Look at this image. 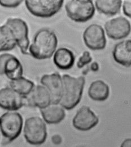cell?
<instances>
[{
	"mask_svg": "<svg viewBox=\"0 0 131 147\" xmlns=\"http://www.w3.org/2000/svg\"><path fill=\"white\" fill-rule=\"evenodd\" d=\"M58 45L56 34L48 28L38 31L29 47V54L34 58L43 60L50 58L54 54Z\"/></svg>",
	"mask_w": 131,
	"mask_h": 147,
	"instance_id": "6da1fadb",
	"label": "cell"
},
{
	"mask_svg": "<svg viewBox=\"0 0 131 147\" xmlns=\"http://www.w3.org/2000/svg\"><path fill=\"white\" fill-rule=\"evenodd\" d=\"M62 79L63 91L59 104L65 109L71 110L81 99L85 79L83 76L75 78L68 74L63 75Z\"/></svg>",
	"mask_w": 131,
	"mask_h": 147,
	"instance_id": "7a4b0ae2",
	"label": "cell"
},
{
	"mask_svg": "<svg viewBox=\"0 0 131 147\" xmlns=\"http://www.w3.org/2000/svg\"><path fill=\"white\" fill-rule=\"evenodd\" d=\"M67 17L76 22H85L92 18L95 7L91 0H71L65 5Z\"/></svg>",
	"mask_w": 131,
	"mask_h": 147,
	"instance_id": "3957f363",
	"label": "cell"
},
{
	"mask_svg": "<svg viewBox=\"0 0 131 147\" xmlns=\"http://www.w3.org/2000/svg\"><path fill=\"white\" fill-rule=\"evenodd\" d=\"M24 136L30 144L38 146L44 143L47 138V129L45 122L36 116L27 118L24 127Z\"/></svg>",
	"mask_w": 131,
	"mask_h": 147,
	"instance_id": "277c9868",
	"label": "cell"
},
{
	"mask_svg": "<svg viewBox=\"0 0 131 147\" xmlns=\"http://www.w3.org/2000/svg\"><path fill=\"white\" fill-rule=\"evenodd\" d=\"M23 123V118L19 113L6 112L0 118L1 132L9 142H13L20 135Z\"/></svg>",
	"mask_w": 131,
	"mask_h": 147,
	"instance_id": "5b68a950",
	"label": "cell"
},
{
	"mask_svg": "<svg viewBox=\"0 0 131 147\" xmlns=\"http://www.w3.org/2000/svg\"><path fill=\"white\" fill-rule=\"evenodd\" d=\"M62 0H27L25 4L27 10L33 16L39 18H50L62 8Z\"/></svg>",
	"mask_w": 131,
	"mask_h": 147,
	"instance_id": "8992f818",
	"label": "cell"
},
{
	"mask_svg": "<svg viewBox=\"0 0 131 147\" xmlns=\"http://www.w3.org/2000/svg\"><path fill=\"white\" fill-rule=\"evenodd\" d=\"M5 24L11 29L21 53L29 54V30L26 22L20 18H9Z\"/></svg>",
	"mask_w": 131,
	"mask_h": 147,
	"instance_id": "52a82bcc",
	"label": "cell"
},
{
	"mask_svg": "<svg viewBox=\"0 0 131 147\" xmlns=\"http://www.w3.org/2000/svg\"><path fill=\"white\" fill-rule=\"evenodd\" d=\"M83 40L85 45L92 51L103 50L106 46V38L102 27L97 24H92L84 31Z\"/></svg>",
	"mask_w": 131,
	"mask_h": 147,
	"instance_id": "ba28073f",
	"label": "cell"
},
{
	"mask_svg": "<svg viewBox=\"0 0 131 147\" xmlns=\"http://www.w3.org/2000/svg\"><path fill=\"white\" fill-rule=\"evenodd\" d=\"M106 35L112 40H117L128 36L131 31L130 21L123 17H119L107 21L105 24Z\"/></svg>",
	"mask_w": 131,
	"mask_h": 147,
	"instance_id": "9c48e42d",
	"label": "cell"
},
{
	"mask_svg": "<svg viewBox=\"0 0 131 147\" xmlns=\"http://www.w3.org/2000/svg\"><path fill=\"white\" fill-rule=\"evenodd\" d=\"M23 69L19 59L15 55L3 53L0 57V74L5 75L11 80L22 77Z\"/></svg>",
	"mask_w": 131,
	"mask_h": 147,
	"instance_id": "30bf717a",
	"label": "cell"
},
{
	"mask_svg": "<svg viewBox=\"0 0 131 147\" xmlns=\"http://www.w3.org/2000/svg\"><path fill=\"white\" fill-rule=\"evenodd\" d=\"M26 107H36L40 109L46 108L52 104L50 93L44 86L37 85L28 95L23 96Z\"/></svg>",
	"mask_w": 131,
	"mask_h": 147,
	"instance_id": "8fae6325",
	"label": "cell"
},
{
	"mask_svg": "<svg viewBox=\"0 0 131 147\" xmlns=\"http://www.w3.org/2000/svg\"><path fill=\"white\" fill-rule=\"evenodd\" d=\"M41 83L50 94L52 104H59L63 91L62 77L58 73L45 74L41 78Z\"/></svg>",
	"mask_w": 131,
	"mask_h": 147,
	"instance_id": "7c38bea8",
	"label": "cell"
},
{
	"mask_svg": "<svg viewBox=\"0 0 131 147\" xmlns=\"http://www.w3.org/2000/svg\"><path fill=\"white\" fill-rule=\"evenodd\" d=\"M98 122V117L87 106H83L80 108L73 120V126L76 129L82 131L93 129Z\"/></svg>",
	"mask_w": 131,
	"mask_h": 147,
	"instance_id": "4fadbf2b",
	"label": "cell"
},
{
	"mask_svg": "<svg viewBox=\"0 0 131 147\" xmlns=\"http://www.w3.org/2000/svg\"><path fill=\"white\" fill-rule=\"evenodd\" d=\"M1 108L9 111H16L24 105L23 96L11 88H4L0 91Z\"/></svg>",
	"mask_w": 131,
	"mask_h": 147,
	"instance_id": "5bb4252c",
	"label": "cell"
},
{
	"mask_svg": "<svg viewBox=\"0 0 131 147\" xmlns=\"http://www.w3.org/2000/svg\"><path fill=\"white\" fill-rule=\"evenodd\" d=\"M112 53L116 63L126 67H131V40H123L116 44Z\"/></svg>",
	"mask_w": 131,
	"mask_h": 147,
	"instance_id": "9a60e30c",
	"label": "cell"
},
{
	"mask_svg": "<svg viewBox=\"0 0 131 147\" xmlns=\"http://www.w3.org/2000/svg\"><path fill=\"white\" fill-rule=\"evenodd\" d=\"M75 57L73 51L67 48L58 49L53 55V62L56 67L63 70L71 69L74 65Z\"/></svg>",
	"mask_w": 131,
	"mask_h": 147,
	"instance_id": "2e32d148",
	"label": "cell"
},
{
	"mask_svg": "<svg viewBox=\"0 0 131 147\" xmlns=\"http://www.w3.org/2000/svg\"><path fill=\"white\" fill-rule=\"evenodd\" d=\"M44 121L48 124H58L66 117L64 108L59 104H51L45 108L40 109Z\"/></svg>",
	"mask_w": 131,
	"mask_h": 147,
	"instance_id": "e0dca14e",
	"label": "cell"
},
{
	"mask_svg": "<svg viewBox=\"0 0 131 147\" xmlns=\"http://www.w3.org/2000/svg\"><path fill=\"white\" fill-rule=\"evenodd\" d=\"M110 94L109 86L101 80L92 82L88 90V95L94 101H103L106 100Z\"/></svg>",
	"mask_w": 131,
	"mask_h": 147,
	"instance_id": "ac0fdd59",
	"label": "cell"
},
{
	"mask_svg": "<svg viewBox=\"0 0 131 147\" xmlns=\"http://www.w3.org/2000/svg\"><path fill=\"white\" fill-rule=\"evenodd\" d=\"M17 45L11 29L6 24L0 27V51L7 52L14 49Z\"/></svg>",
	"mask_w": 131,
	"mask_h": 147,
	"instance_id": "d6986e66",
	"label": "cell"
},
{
	"mask_svg": "<svg viewBox=\"0 0 131 147\" xmlns=\"http://www.w3.org/2000/svg\"><path fill=\"white\" fill-rule=\"evenodd\" d=\"M122 1L121 0H97L95 6L97 10L106 16H114L119 13Z\"/></svg>",
	"mask_w": 131,
	"mask_h": 147,
	"instance_id": "ffe728a7",
	"label": "cell"
},
{
	"mask_svg": "<svg viewBox=\"0 0 131 147\" xmlns=\"http://www.w3.org/2000/svg\"><path fill=\"white\" fill-rule=\"evenodd\" d=\"M9 84L11 89L23 96L28 95L35 87L33 82L23 76L14 80H11Z\"/></svg>",
	"mask_w": 131,
	"mask_h": 147,
	"instance_id": "44dd1931",
	"label": "cell"
},
{
	"mask_svg": "<svg viewBox=\"0 0 131 147\" xmlns=\"http://www.w3.org/2000/svg\"><path fill=\"white\" fill-rule=\"evenodd\" d=\"M92 61V57L88 51H84L81 55L77 62V67L81 69L85 65L90 63Z\"/></svg>",
	"mask_w": 131,
	"mask_h": 147,
	"instance_id": "7402d4cb",
	"label": "cell"
},
{
	"mask_svg": "<svg viewBox=\"0 0 131 147\" xmlns=\"http://www.w3.org/2000/svg\"><path fill=\"white\" fill-rule=\"evenodd\" d=\"M22 2L20 0H1L0 5L4 7L15 8L19 6Z\"/></svg>",
	"mask_w": 131,
	"mask_h": 147,
	"instance_id": "603a6c76",
	"label": "cell"
},
{
	"mask_svg": "<svg viewBox=\"0 0 131 147\" xmlns=\"http://www.w3.org/2000/svg\"><path fill=\"white\" fill-rule=\"evenodd\" d=\"M124 14L131 18V1H124L123 5Z\"/></svg>",
	"mask_w": 131,
	"mask_h": 147,
	"instance_id": "cb8c5ba5",
	"label": "cell"
},
{
	"mask_svg": "<svg viewBox=\"0 0 131 147\" xmlns=\"http://www.w3.org/2000/svg\"><path fill=\"white\" fill-rule=\"evenodd\" d=\"M120 147H131V138H128L124 140L122 143Z\"/></svg>",
	"mask_w": 131,
	"mask_h": 147,
	"instance_id": "d4e9b609",
	"label": "cell"
},
{
	"mask_svg": "<svg viewBox=\"0 0 131 147\" xmlns=\"http://www.w3.org/2000/svg\"><path fill=\"white\" fill-rule=\"evenodd\" d=\"M91 69L93 71H97L99 69V66H98V63L94 62H93L91 66Z\"/></svg>",
	"mask_w": 131,
	"mask_h": 147,
	"instance_id": "484cf974",
	"label": "cell"
}]
</instances>
